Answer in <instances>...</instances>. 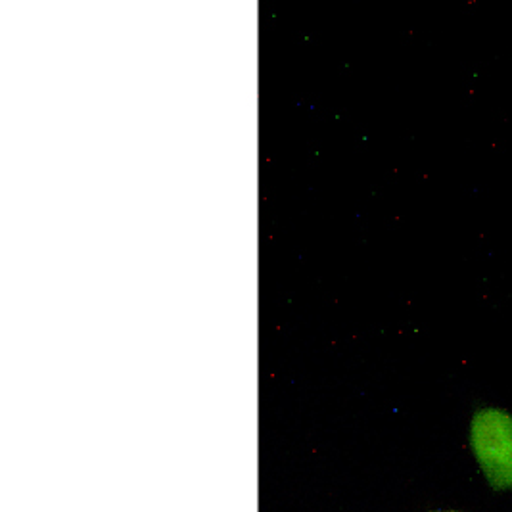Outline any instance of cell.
Masks as SVG:
<instances>
[{"mask_svg": "<svg viewBox=\"0 0 512 512\" xmlns=\"http://www.w3.org/2000/svg\"><path fill=\"white\" fill-rule=\"evenodd\" d=\"M470 449L493 489H512V413L482 405L470 419Z\"/></svg>", "mask_w": 512, "mask_h": 512, "instance_id": "1", "label": "cell"}, {"mask_svg": "<svg viewBox=\"0 0 512 512\" xmlns=\"http://www.w3.org/2000/svg\"><path fill=\"white\" fill-rule=\"evenodd\" d=\"M447 512H455V511H447Z\"/></svg>", "mask_w": 512, "mask_h": 512, "instance_id": "2", "label": "cell"}]
</instances>
